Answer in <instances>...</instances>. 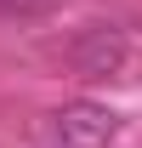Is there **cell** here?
Here are the masks:
<instances>
[{
    "label": "cell",
    "instance_id": "obj_3",
    "mask_svg": "<svg viewBox=\"0 0 142 148\" xmlns=\"http://www.w3.org/2000/svg\"><path fill=\"white\" fill-rule=\"evenodd\" d=\"M51 0H0V17H40Z\"/></svg>",
    "mask_w": 142,
    "mask_h": 148
},
{
    "label": "cell",
    "instance_id": "obj_4",
    "mask_svg": "<svg viewBox=\"0 0 142 148\" xmlns=\"http://www.w3.org/2000/svg\"><path fill=\"white\" fill-rule=\"evenodd\" d=\"M46 148H63V143H57V137H51V143H46Z\"/></svg>",
    "mask_w": 142,
    "mask_h": 148
},
{
    "label": "cell",
    "instance_id": "obj_2",
    "mask_svg": "<svg viewBox=\"0 0 142 148\" xmlns=\"http://www.w3.org/2000/svg\"><path fill=\"white\" fill-rule=\"evenodd\" d=\"M114 131H119V120L102 103H68L63 114H51V137L63 148H108Z\"/></svg>",
    "mask_w": 142,
    "mask_h": 148
},
{
    "label": "cell",
    "instance_id": "obj_1",
    "mask_svg": "<svg viewBox=\"0 0 142 148\" xmlns=\"http://www.w3.org/2000/svg\"><path fill=\"white\" fill-rule=\"evenodd\" d=\"M125 57H131V40H125L119 23H91L74 34V69L85 80H114L125 69Z\"/></svg>",
    "mask_w": 142,
    "mask_h": 148
}]
</instances>
